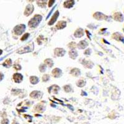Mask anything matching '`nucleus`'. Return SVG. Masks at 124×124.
Returning <instances> with one entry per match:
<instances>
[{
  "mask_svg": "<svg viewBox=\"0 0 124 124\" xmlns=\"http://www.w3.org/2000/svg\"><path fill=\"white\" fill-rule=\"evenodd\" d=\"M42 79L44 82H46L50 79V76L48 75H44L42 78Z\"/></svg>",
  "mask_w": 124,
  "mask_h": 124,
  "instance_id": "29",
  "label": "nucleus"
},
{
  "mask_svg": "<svg viewBox=\"0 0 124 124\" xmlns=\"http://www.w3.org/2000/svg\"><path fill=\"white\" fill-rule=\"evenodd\" d=\"M52 74L55 78H60L62 75V71L60 68H55L53 70Z\"/></svg>",
  "mask_w": 124,
  "mask_h": 124,
  "instance_id": "10",
  "label": "nucleus"
},
{
  "mask_svg": "<svg viewBox=\"0 0 124 124\" xmlns=\"http://www.w3.org/2000/svg\"><path fill=\"white\" fill-rule=\"evenodd\" d=\"M81 63L84 65V66L87 68H92L94 66V63L90 61H87L86 60H83L82 61Z\"/></svg>",
  "mask_w": 124,
  "mask_h": 124,
  "instance_id": "13",
  "label": "nucleus"
},
{
  "mask_svg": "<svg viewBox=\"0 0 124 124\" xmlns=\"http://www.w3.org/2000/svg\"><path fill=\"white\" fill-rule=\"evenodd\" d=\"M70 73L73 76H75V77H77V76H79L81 74V71L78 68H73V69L71 70Z\"/></svg>",
  "mask_w": 124,
  "mask_h": 124,
  "instance_id": "18",
  "label": "nucleus"
},
{
  "mask_svg": "<svg viewBox=\"0 0 124 124\" xmlns=\"http://www.w3.org/2000/svg\"><path fill=\"white\" fill-rule=\"evenodd\" d=\"M19 124L18 122H16V121H14V122H13V124Z\"/></svg>",
  "mask_w": 124,
  "mask_h": 124,
  "instance_id": "39",
  "label": "nucleus"
},
{
  "mask_svg": "<svg viewBox=\"0 0 124 124\" xmlns=\"http://www.w3.org/2000/svg\"><path fill=\"white\" fill-rule=\"evenodd\" d=\"M1 124H9V120L7 118H4L1 121Z\"/></svg>",
  "mask_w": 124,
  "mask_h": 124,
  "instance_id": "34",
  "label": "nucleus"
},
{
  "mask_svg": "<svg viewBox=\"0 0 124 124\" xmlns=\"http://www.w3.org/2000/svg\"><path fill=\"white\" fill-rule=\"evenodd\" d=\"M14 68H15L16 70H21V66L19 64H15L14 65Z\"/></svg>",
  "mask_w": 124,
  "mask_h": 124,
  "instance_id": "32",
  "label": "nucleus"
},
{
  "mask_svg": "<svg viewBox=\"0 0 124 124\" xmlns=\"http://www.w3.org/2000/svg\"><path fill=\"white\" fill-rule=\"evenodd\" d=\"M77 46L79 49H85V48H86L88 46V43L86 40H82L79 42V43L78 44Z\"/></svg>",
  "mask_w": 124,
  "mask_h": 124,
  "instance_id": "14",
  "label": "nucleus"
},
{
  "mask_svg": "<svg viewBox=\"0 0 124 124\" xmlns=\"http://www.w3.org/2000/svg\"><path fill=\"white\" fill-rule=\"evenodd\" d=\"M93 17H94L96 19L99 20V21L107 19V16L104 15V14H102V13H100V12H96V13H95L94 14H93Z\"/></svg>",
  "mask_w": 124,
  "mask_h": 124,
  "instance_id": "6",
  "label": "nucleus"
},
{
  "mask_svg": "<svg viewBox=\"0 0 124 124\" xmlns=\"http://www.w3.org/2000/svg\"><path fill=\"white\" fill-rule=\"evenodd\" d=\"M66 26V21H59L56 25V27L57 29H64Z\"/></svg>",
  "mask_w": 124,
  "mask_h": 124,
  "instance_id": "16",
  "label": "nucleus"
},
{
  "mask_svg": "<svg viewBox=\"0 0 124 124\" xmlns=\"http://www.w3.org/2000/svg\"><path fill=\"white\" fill-rule=\"evenodd\" d=\"M91 54V50L90 48H87L86 51L85 52V55H89Z\"/></svg>",
  "mask_w": 124,
  "mask_h": 124,
  "instance_id": "33",
  "label": "nucleus"
},
{
  "mask_svg": "<svg viewBox=\"0 0 124 124\" xmlns=\"http://www.w3.org/2000/svg\"><path fill=\"white\" fill-rule=\"evenodd\" d=\"M25 29V25L24 24H19L16 25L14 28V32L16 35H21L24 32Z\"/></svg>",
  "mask_w": 124,
  "mask_h": 124,
  "instance_id": "3",
  "label": "nucleus"
},
{
  "mask_svg": "<svg viewBox=\"0 0 124 124\" xmlns=\"http://www.w3.org/2000/svg\"><path fill=\"white\" fill-rule=\"evenodd\" d=\"M64 90L66 93H70V92H71L72 91V88L69 85H66V86H64Z\"/></svg>",
  "mask_w": 124,
  "mask_h": 124,
  "instance_id": "28",
  "label": "nucleus"
},
{
  "mask_svg": "<svg viewBox=\"0 0 124 124\" xmlns=\"http://www.w3.org/2000/svg\"><path fill=\"white\" fill-rule=\"evenodd\" d=\"M55 55L57 56H63L65 54V50L63 48H56L54 50Z\"/></svg>",
  "mask_w": 124,
  "mask_h": 124,
  "instance_id": "8",
  "label": "nucleus"
},
{
  "mask_svg": "<svg viewBox=\"0 0 124 124\" xmlns=\"http://www.w3.org/2000/svg\"><path fill=\"white\" fill-rule=\"evenodd\" d=\"M42 95L43 93L40 91H34L30 94L31 97L33 99H40L41 97H42Z\"/></svg>",
  "mask_w": 124,
  "mask_h": 124,
  "instance_id": "5",
  "label": "nucleus"
},
{
  "mask_svg": "<svg viewBox=\"0 0 124 124\" xmlns=\"http://www.w3.org/2000/svg\"><path fill=\"white\" fill-rule=\"evenodd\" d=\"M114 19L116 21H117L119 22L123 21V20H124L123 16L120 13H115L114 15Z\"/></svg>",
  "mask_w": 124,
  "mask_h": 124,
  "instance_id": "17",
  "label": "nucleus"
},
{
  "mask_svg": "<svg viewBox=\"0 0 124 124\" xmlns=\"http://www.w3.org/2000/svg\"><path fill=\"white\" fill-rule=\"evenodd\" d=\"M39 70L42 73H44L46 70V65L44 64H41L39 66Z\"/></svg>",
  "mask_w": 124,
  "mask_h": 124,
  "instance_id": "27",
  "label": "nucleus"
},
{
  "mask_svg": "<svg viewBox=\"0 0 124 124\" xmlns=\"http://www.w3.org/2000/svg\"><path fill=\"white\" fill-rule=\"evenodd\" d=\"M58 16H59V12H58V11H56L54 13V14L53 15L50 21L48 22V25H53V24H54V23L56 22V21L57 20V19H58Z\"/></svg>",
  "mask_w": 124,
  "mask_h": 124,
  "instance_id": "9",
  "label": "nucleus"
},
{
  "mask_svg": "<svg viewBox=\"0 0 124 124\" xmlns=\"http://www.w3.org/2000/svg\"><path fill=\"white\" fill-rule=\"evenodd\" d=\"M69 55L70 56V58H72V59H76V57L78 56V52L76 50H71L69 52Z\"/></svg>",
  "mask_w": 124,
  "mask_h": 124,
  "instance_id": "20",
  "label": "nucleus"
},
{
  "mask_svg": "<svg viewBox=\"0 0 124 124\" xmlns=\"http://www.w3.org/2000/svg\"><path fill=\"white\" fill-rule=\"evenodd\" d=\"M34 7L32 4H28L26 6L25 11H24V15L25 16H30L32 13V12L34 11Z\"/></svg>",
  "mask_w": 124,
  "mask_h": 124,
  "instance_id": "4",
  "label": "nucleus"
},
{
  "mask_svg": "<svg viewBox=\"0 0 124 124\" xmlns=\"http://www.w3.org/2000/svg\"><path fill=\"white\" fill-rule=\"evenodd\" d=\"M86 34H87V37H88V39H91L90 35H91V34L90 33H89V32L88 31H86Z\"/></svg>",
  "mask_w": 124,
  "mask_h": 124,
  "instance_id": "36",
  "label": "nucleus"
},
{
  "mask_svg": "<svg viewBox=\"0 0 124 124\" xmlns=\"http://www.w3.org/2000/svg\"><path fill=\"white\" fill-rule=\"evenodd\" d=\"M13 79L15 83H19L23 80V76L20 73H15L13 75Z\"/></svg>",
  "mask_w": 124,
  "mask_h": 124,
  "instance_id": "7",
  "label": "nucleus"
},
{
  "mask_svg": "<svg viewBox=\"0 0 124 124\" xmlns=\"http://www.w3.org/2000/svg\"><path fill=\"white\" fill-rule=\"evenodd\" d=\"M29 36V33H26V34H25L23 35V36L22 37V38L21 39V40L23 41L25 40H27V39H28Z\"/></svg>",
  "mask_w": 124,
  "mask_h": 124,
  "instance_id": "31",
  "label": "nucleus"
},
{
  "mask_svg": "<svg viewBox=\"0 0 124 124\" xmlns=\"http://www.w3.org/2000/svg\"><path fill=\"white\" fill-rule=\"evenodd\" d=\"M76 46H77V44L75 42H71L68 44V47L70 48H71V49H74V48H76Z\"/></svg>",
  "mask_w": 124,
  "mask_h": 124,
  "instance_id": "26",
  "label": "nucleus"
},
{
  "mask_svg": "<svg viewBox=\"0 0 124 124\" xmlns=\"http://www.w3.org/2000/svg\"><path fill=\"white\" fill-rule=\"evenodd\" d=\"M44 63H45V65H47L51 68V67H52L53 65H54V62L52 59L50 58H48V59H46L45 61H44Z\"/></svg>",
  "mask_w": 124,
  "mask_h": 124,
  "instance_id": "22",
  "label": "nucleus"
},
{
  "mask_svg": "<svg viewBox=\"0 0 124 124\" xmlns=\"http://www.w3.org/2000/svg\"><path fill=\"white\" fill-rule=\"evenodd\" d=\"M35 110L38 112H42L45 110V106L41 104H39L35 107Z\"/></svg>",
  "mask_w": 124,
  "mask_h": 124,
  "instance_id": "19",
  "label": "nucleus"
},
{
  "mask_svg": "<svg viewBox=\"0 0 124 124\" xmlns=\"http://www.w3.org/2000/svg\"><path fill=\"white\" fill-rule=\"evenodd\" d=\"M43 39H44V37H43L42 35H40L39 37L37 38V42H38V44H39V45H41V44H42Z\"/></svg>",
  "mask_w": 124,
  "mask_h": 124,
  "instance_id": "30",
  "label": "nucleus"
},
{
  "mask_svg": "<svg viewBox=\"0 0 124 124\" xmlns=\"http://www.w3.org/2000/svg\"><path fill=\"white\" fill-rule=\"evenodd\" d=\"M30 81L32 85H36L39 83V78L35 76H32L30 77Z\"/></svg>",
  "mask_w": 124,
  "mask_h": 124,
  "instance_id": "21",
  "label": "nucleus"
},
{
  "mask_svg": "<svg viewBox=\"0 0 124 124\" xmlns=\"http://www.w3.org/2000/svg\"><path fill=\"white\" fill-rule=\"evenodd\" d=\"M3 77H4V75H3V74H2L1 73H0V81L3 80Z\"/></svg>",
  "mask_w": 124,
  "mask_h": 124,
  "instance_id": "37",
  "label": "nucleus"
},
{
  "mask_svg": "<svg viewBox=\"0 0 124 124\" xmlns=\"http://www.w3.org/2000/svg\"><path fill=\"white\" fill-rule=\"evenodd\" d=\"M42 19V16L39 14H36L34 17L31 19L29 21L28 25L31 28H35L37 27Z\"/></svg>",
  "mask_w": 124,
  "mask_h": 124,
  "instance_id": "1",
  "label": "nucleus"
},
{
  "mask_svg": "<svg viewBox=\"0 0 124 124\" xmlns=\"http://www.w3.org/2000/svg\"><path fill=\"white\" fill-rule=\"evenodd\" d=\"M34 49V44L32 43L28 44L25 46H23V48H21L18 50L17 53L19 54H24V53L31 52Z\"/></svg>",
  "mask_w": 124,
  "mask_h": 124,
  "instance_id": "2",
  "label": "nucleus"
},
{
  "mask_svg": "<svg viewBox=\"0 0 124 124\" xmlns=\"http://www.w3.org/2000/svg\"><path fill=\"white\" fill-rule=\"evenodd\" d=\"M2 53H3V51H2V50H1V49H0V55H1V54H2Z\"/></svg>",
  "mask_w": 124,
  "mask_h": 124,
  "instance_id": "40",
  "label": "nucleus"
},
{
  "mask_svg": "<svg viewBox=\"0 0 124 124\" xmlns=\"http://www.w3.org/2000/svg\"><path fill=\"white\" fill-rule=\"evenodd\" d=\"M47 1H37V4L39 7L45 8L46 5L47 4Z\"/></svg>",
  "mask_w": 124,
  "mask_h": 124,
  "instance_id": "23",
  "label": "nucleus"
},
{
  "mask_svg": "<svg viewBox=\"0 0 124 124\" xmlns=\"http://www.w3.org/2000/svg\"><path fill=\"white\" fill-rule=\"evenodd\" d=\"M49 3H48V7H51V6H52L53 4H54V3H55V1H52V0H51V1H49Z\"/></svg>",
  "mask_w": 124,
  "mask_h": 124,
  "instance_id": "35",
  "label": "nucleus"
},
{
  "mask_svg": "<svg viewBox=\"0 0 124 124\" xmlns=\"http://www.w3.org/2000/svg\"><path fill=\"white\" fill-rule=\"evenodd\" d=\"M3 65L6 68H9L10 66H11L12 65V61L11 59L6 60L5 62L3 63Z\"/></svg>",
  "mask_w": 124,
  "mask_h": 124,
  "instance_id": "24",
  "label": "nucleus"
},
{
  "mask_svg": "<svg viewBox=\"0 0 124 124\" xmlns=\"http://www.w3.org/2000/svg\"><path fill=\"white\" fill-rule=\"evenodd\" d=\"M75 4V1H71V0H70V1H65L63 4V6L65 8H71L73 6V5Z\"/></svg>",
  "mask_w": 124,
  "mask_h": 124,
  "instance_id": "15",
  "label": "nucleus"
},
{
  "mask_svg": "<svg viewBox=\"0 0 124 124\" xmlns=\"http://www.w3.org/2000/svg\"><path fill=\"white\" fill-rule=\"evenodd\" d=\"M75 37L76 38H80L82 36L84 35V31L83 29L78 28L76 31H75V34H74Z\"/></svg>",
  "mask_w": 124,
  "mask_h": 124,
  "instance_id": "12",
  "label": "nucleus"
},
{
  "mask_svg": "<svg viewBox=\"0 0 124 124\" xmlns=\"http://www.w3.org/2000/svg\"><path fill=\"white\" fill-rule=\"evenodd\" d=\"M86 81L83 79H79V81H78V82L76 83V85H77L78 87H82L85 86L86 85Z\"/></svg>",
  "mask_w": 124,
  "mask_h": 124,
  "instance_id": "25",
  "label": "nucleus"
},
{
  "mask_svg": "<svg viewBox=\"0 0 124 124\" xmlns=\"http://www.w3.org/2000/svg\"><path fill=\"white\" fill-rule=\"evenodd\" d=\"M60 90V87L57 85H53L48 88V92L49 93H53V94H57L58 91Z\"/></svg>",
  "mask_w": 124,
  "mask_h": 124,
  "instance_id": "11",
  "label": "nucleus"
},
{
  "mask_svg": "<svg viewBox=\"0 0 124 124\" xmlns=\"http://www.w3.org/2000/svg\"><path fill=\"white\" fill-rule=\"evenodd\" d=\"M81 95H87V94H86V93H85V91H82Z\"/></svg>",
  "mask_w": 124,
  "mask_h": 124,
  "instance_id": "38",
  "label": "nucleus"
}]
</instances>
